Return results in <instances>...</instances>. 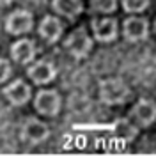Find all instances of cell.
Listing matches in <instances>:
<instances>
[{"label": "cell", "mask_w": 156, "mask_h": 156, "mask_svg": "<svg viewBox=\"0 0 156 156\" xmlns=\"http://www.w3.org/2000/svg\"><path fill=\"white\" fill-rule=\"evenodd\" d=\"M32 25H34V14L30 11L25 9H18L12 11L9 16L5 18V32L11 34V36H23V34H29L32 30Z\"/></svg>", "instance_id": "4"}, {"label": "cell", "mask_w": 156, "mask_h": 156, "mask_svg": "<svg viewBox=\"0 0 156 156\" xmlns=\"http://www.w3.org/2000/svg\"><path fill=\"white\" fill-rule=\"evenodd\" d=\"M27 76L36 83V85H46L53 78L57 76V68L51 60L41 58V60H32L29 69H27Z\"/></svg>", "instance_id": "6"}, {"label": "cell", "mask_w": 156, "mask_h": 156, "mask_svg": "<svg viewBox=\"0 0 156 156\" xmlns=\"http://www.w3.org/2000/svg\"><path fill=\"white\" fill-rule=\"evenodd\" d=\"M2 94L4 98L9 101L12 107H23V105H27L30 101V98H32V89L30 85L25 82V80H14V82H11L9 85H5L4 90H2Z\"/></svg>", "instance_id": "7"}, {"label": "cell", "mask_w": 156, "mask_h": 156, "mask_svg": "<svg viewBox=\"0 0 156 156\" xmlns=\"http://www.w3.org/2000/svg\"><path fill=\"white\" fill-rule=\"evenodd\" d=\"M122 34L131 43L144 41L149 36V21L142 16H129L122 21Z\"/></svg>", "instance_id": "8"}, {"label": "cell", "mask_w": 156, "mask_h": 156, "mask_svg": "<svg viewBox=\"0 0 156 156\" xmlns=\"http://www.w3.org/2000/svg\"><path fill=\"white\" fill-rule=\"evenodd\" d=\"M121 2H122V9L131 14H138L149 7V0H121Z\"/></svg>", "instance_id": "16"}, {"label": "cell", "mask_w": 156, "mask_h": 156, "mask_svg": "<svg viewBox=\"0 0 156 156\" xmlns=\"http://www.w3.org/2000/svg\"><path fill=\"white\" fill-rule=\"evenodd\" d=\"M39 36L44 39L46 43H57L62 36V23L55 16H44L39 23Z\"/></svg>", "instance_id": "12"}, {"label": "cell", "mask_w": 156, "mask_h": 156, "mask_svg": "<svg viewBox=\"0 0 156 156\" xmlns=\"http://www.w3.org/2000/svg\"><path fill=\"white\" fill-rule=\"evenodd\" d=\"M11 62L7 58H0V83L2 82H5L7 78L11 76Z\"/></svg>", "instance_id": "17"}, {"label": "cell", "mask_w": 156, "mask_h": 156, "mask_svg": "<svg viewBox=\"0 0 156 156\" xmlns=\"http://www.w3.org/2000/svg\"><path fill=\"white\" fill-rule=\"evenodd\" d=\"M131 90L121 78H107L99 83V99L105 105H124Z\"/></svg>", "instance_id": "1"}, {"label": "cell", "mask_w": 156, "mask_h": 156, "mask_svg": "<svg viewBox=\"0 0 156 156\" xmlns=\"http://www.w3.org/2000/svg\"><path fill=\"white\" fill-rule=\"evenodd\" d=\"M64 48L69 51V55L73 58H80L87 57L89 51L92 50V39L89 37V32L85 27H78L76 30H73L69 34V37L64 41Z\"/></svg>", "instance_id": "3"}, {"label": "cell", "mask_w": 156, "mask_h": 156, "mask_svg": "<svg viewBox=\"0 0 156 156\" xmlns=\"http://www.w3.org/2000/svg\"><path fill=\"white\" fill-rule=\"evenodd\" d=\"M90 9L94 12L110 14L117 9V0H90Z\"/></svg>", "instance_id": "15"}, {"label": "cell", "mask_w": 156, "mask_h": 156, "mask_svg": "<svg viewBox=\"0 0 156 156\" xmlns=\"http://www.w3.org/2000/svg\"><path fill=\"white\" fill-rule=\"evenodd\" d=\"M51 7L60 16L68 20H75L82 14L83 4H82V0H51Z\"/></svg>", "instance_id": "13"}, {"label": "cell", "mask_w": 156, "mask_h": 156, "mask_svg": "<svg viewBox=\"0 0 156 156\" xmlns=\"http://www.w3.org/2000/svg\"><path fill=\"white\" fill-rule=\"evenodd\" d=\"M11 58L18 64H30L36 58V44L30 39H18L11 44Z\"/></svg>", "instance_id": "11"}, {"label": "cell", "mask_w": 156, "mask_h": 156, "mask_svg": "<svg viewBox=\"0 0 156 156\" xmlns=\"http://www.w3.org/2000/svg\"><path fill=\"white\" fill-rule=\"evenodd\" d=\"M131 115L140 126H151L156 119V105L154 101L146 99V98H140L135 103V107L131 108Z\"/></svg>", "instance_id": "10"}, {"label": "cell", "mask_w": 156, "mask_h": 156, "mask_svg": "<svg viewBox=\"0 0 156 156\" xmlns=\"http://www.w3.org/2000/svg\"><path fill=\"white\" fill-rule=\"evenodd\" d=\"M92 36L99 43H110L117 37V20L114 18H94L90 21Z\"/></svg>", "instance_id": "9"}, {"label": "cell", "mask_w": 156, "mask_h": 156, "mask_svg": "<svg viewBox=\"0 0 156 156\" xmlns=\"http://www.w3.org/2000/svg\"><path fill=\"white\" fill-rule=\"evenodd\" d=\"M20 135L21 138L30 144V146H37L41 142H44L50 136V128L41 122L36 117H29L23 124H21V129H20Z\"/></svg>", "instance_id": "5"}, {"label": "cell", "mask_w": 156, "mask_h": 156, "mask_svg": "<svg viewBox=\"0 0 156 156\" xmlns=\"http://www.w3.org/2000/svg\"><path fill=\"white\" fill-rule=\"evenodd\" d=\"M114 129H115L117 136H121V138H124V140H133L138 133V129L136 126H133L129 121L126 119H117L115 124H114Z\"/></svg>", "instance_id": "14"}, {"label": "cell", "mask_w": 156, "mask_h": 156, "mask_svg": "<svg viewBox=\"0 0 156 156\" xmlns=\"http://www.w3.org/2000/svg\"><path fill=\"white\" fill-rule=\"evenodd\" d=\"M14 0H0V5H11Z\"/></svg>", "instance_id": "18"}, {"label": "cell", "mask_w": 156, "mask_h": 156, "mask_svg": "<svg viewBox=\"0 0 156 156\" xmlns=\"http://www.w3.org/2000/svg\"><path fill=\"white\" fill-rule=\"evenodd\" d=\"M62 99L55 89H41L34 96V108L36 112L44 117H55L60 112Z\"/></svg>", "instance_id": "2"}]
</instances>
